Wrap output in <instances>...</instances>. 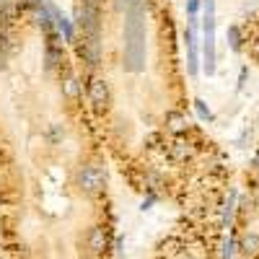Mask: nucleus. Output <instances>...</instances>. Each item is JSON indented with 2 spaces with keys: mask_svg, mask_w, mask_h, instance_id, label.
<instances>
[{
  "mask_svg": "<svg viewBox=\"0 0 259 259\" xmlns=\"http://www.w3.org/2000/svg\"><path fill=\"white\" fill-rule=\"evenodd\" d=\"M114 168L52 0H0V246L8 259H114Z\"/></svg>",
  "mask_w": 259,
  "mask_h": 259,
  "instance_id": "1",
  "label": "nucleus"
},
{
  "mask_svg": "<svg viewBox=\"0 0 259 259\" xmlns=\"http://www.w3.org/2000/svg\"><path fill=\"white\" fill-rule=\"evenodd\" d=\"M70 21L67 44L114 174L145 205L200 212L228 163L195 117L171 0H73Z\"/></svg>",
  "mask_w": 259,
  "mask_h": 259,
  "instance_id": "2",
  "label": "nucleus"
},
{
  "mask_svg": "<svg viewBox=\"0 0 259 259\" xmlns=\"http://www.w3.org/2000/svg\"><path fill=\"white\" fill-rule=\"evenodd\" d=\"M215 0H202V70L205 75H215Z\"/></svg>",
  "mask_w": 259,
  "mask_h": 259,
  "instance_id": "3",
  "label": "nucleus"
},
{
  "mask_svg": "<svg viewBox=\"0 0 259 259\" xmlns=\"http://www.w3.org/2000/svg\"><path fill=\"white\" fill-rule=\"evenodd\" d=\"M184 47H187V75L195 78L200 75V52H197V37H195V29L187 24L184 29Z\"/></svg>",
  "mask_w": 259,
  "mask_h": 259,
  "instance_id": "4",
  "label": "nucleus"
},
{
  "mask_svg": "<svg viewBox=\"0 0 259 259\" xmlns=\"http://www.w3.org/2000/svg\"><path fill=\"white\" fill-rule=\"evenodd\" d=\"M192 109H195V117H197V122H205V125H210V122L215 119V114H212V111H210V106H207L202 99H192Z\"/></svg>",
  "mask_w": 259,
  "mask_h": 259,
  "instance_id": "5",
  "label": "nucleus"
},
{
  "mask_svg": "<svg viewBox=\"0 0 259 259\" xmlns=\"http://www.w3.org/2000/svg\"><path fill=\"white\" fill-rule=\"evenodd\" d=\"M228 44H231V50L233 52H241V44H244V37H241V29H239V24H233V26H228Z\"/></svg>",
  "mask_w": 259,
  "mask_h": 259,
  "instance_id": "6",
  "label": "nucleus"
},
{
  "mask_svg": "<svg viewBox=\"0 0 259 259\" xmlns=\"http://www.w3.org/2000/svg\"><path fill=\"white\" fill-rule=\"evenodd\" d=\"M0 259H8V257H5V252H3V246H0Z\"/></svg>",
  "mask_w": 259,
  "mask_h": 259,
  "instance_id": "7",
  "label": "nucleus"
}]
</instances>
